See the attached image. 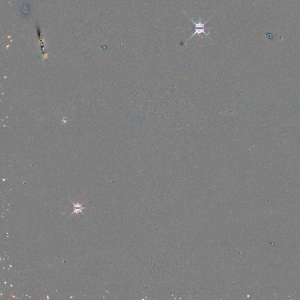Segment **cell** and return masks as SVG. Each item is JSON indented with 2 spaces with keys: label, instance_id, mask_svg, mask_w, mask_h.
<instances>
[{
  "label": "cell",
  "instance_id": "1",
  "mask_svg": "<svg viewBox=\"0 0 300 300\" xmlns=\"http://www.w3.org/2000/svg\"><path fill=\"white\" fill-rule=\"evenodd\" d=\"M212 29V28H210V27H207V28H199V29H198V28H195V32H194V33H193L192 35V36L191 37H189V38L187 39L186 43H187V42H188V41H189V40H190V39H191L192 38V37L194 36V35H199L201 37H201V34H202V33H204L205 35L206 36H207V37H208V38L211 39V38H210V37H209V33H206V32H205V30H206V29H208H208Z\"/></svg>",
  "mask_w": 300,
  "mask_h": 300
},
{
  "label": "cell",
  "instance_id": "2",
  "mask_svg": "<svg viewBox=\"0 0 300 300\" xmlns=\"http://www.w3.org/2000/svg\"><path fill=\"white\" fill-rule=\"evenodd\" d=\"M70 202L73 205V212L70 215V216L74 213L78 214L80 213H83V215H84V213L83 212V209H85V208L82 206V204H80L79 202H77L75 204V203H73V202H72L71 201H70Z\"/></svg>",
  "mask_w": 300,
  "mask_h": 300
}]
</instances>
